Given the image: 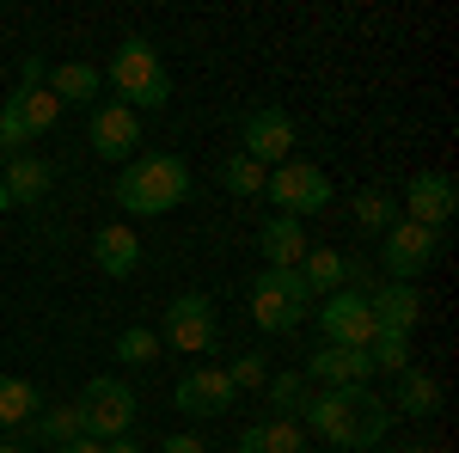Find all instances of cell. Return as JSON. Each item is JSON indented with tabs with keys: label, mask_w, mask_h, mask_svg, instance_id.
I'll return each instance as SVG.
<instances>
[{
	"label": "cell",
	"mask_w": 459,
	"mask_h": 453,
	"mask_svg": "<svg viewBox=\"0 0 459 453\" xmlns=\"http://www.w3.org/2000/svg\"><path fill=\"white\" fill-rule=\"evenodd\" d=\"M129 221H153V214H172L178 203H190V166L178 153H135L117 190H110Z\"/></svg>",
	"instance_id": "6da1fadb"
},
{
	"label": "cell",
	"mask_w": 459,
	"mask_h": 453,
	"mask_svg": "<svg viewBox=\"0 0 459 453\" xmlns=\"http://www.w3.org/2000/svg\"><path fill=\"white\" fill-rule=\"evenodd\" d=\"M110 86L123 92V105L135 110H166L172 105V74L160 62V49L147 43V37H129L117 56H110Z\"/></svg>",
	"instance_id": "7a4b0ae2"
},
{
	"label": "cell",
	"mask_w": 459,
	"mask_h": 453,
	"mask_svg": "<svg viewBox=\"0 0 459 453\" xmlns=\"http://www.w3.org/2000/svg\"><path fill=\"white\" fill-rule=\"evenodd\" d=\"M313 313V288L300 282V270H264V276L251 282V318H257V331H270V337H288V331H300Z\"/></svg>",
	"instance_id": "3957f363"
},
{
	"label": "cell",
	"mask_w": 459,
	"mask_h": 453,
	"mask_svg": "<svg viewBox=\"0 0 459 453\" xmlns=\"http://www.w3.org/2000/svg\"><path fill=\"white\" fill-rule=\"evenodd\" d=\"M80 435H92V441H123L129 429H135V392H129V380H117V374H99V380H86V392H80Z\"/></svg>",
	"instance_id": "277c9868"
},
{
	"label": "cell",
	"mask_w": 459,
	"mask_h": 453,
	"mask_svg": "<svg viewBox=\"0 0 459 453\" xmlns=\"http://www.w3.org/2000/svg\"><path fill=\"white\" fill-rule=\"evenodd\" d=\"M264 196L276 203V214H318L325 203H331V178H325V166H313V160H282V166H270V178H264Z\"/></svg>",
	"instance_id": "5b68a950"
},
{
	"label": "cell",
	"mask_w": 459,
	"mask_h": 453,
	"mask_svg": "<svg viewBox=\"0 0 459 453\" xmlns=\"http://www.w3.org/2000/svg\"><path fill=\"white\" fill-rule=\"evenodd\" d=\"M368 398V386H337V392H307V405H300V429L318 435V441H331V448L343 453L355 435V405Z\"/></svg>",
	"instance_id": "8992f818"
},
{
	"label": "cell",
	"mask_w": 459,
	"mask_h": 453,
	"mask_svg": "<svg viewBox=\"0 0 459 453\" xmlns=\"http://www.w3.org/2000/svg\"><path fill=\"white\" fill-rule=\"evenodd\" d=\"M441 257V233L435 227H417V221H392L380 233V264H386L392 282H417Z\"/></svg>",
	"instance_id": "52a82bcc"
},
{
	"label": "cell",
	"mask_w": 459,
	"mask_h": 453,
	"mask_svg": "<svg viewBox=\"0 0 459 453\" xmlns=\"http://www.w3.org/2000/svg\"><path fill=\"white\" fill-rule=\"evenodd\" d=\"M160 344L178 349V355H203L214 349V301L209 294H178L172 307H166V331H160Z\"/></svg>",
	"instance_id": "ba28073f"
},
{
	"label": "cell",
	"mask_w": 459,
	"mask_h": 453,
	"mask_svg": "<svg viewBox=\"0 0 459 453\" xmlns=\"http://www.w3.org/2000/svg\"><path fill=\"white\" fill-rule=\"evenodd\" d=\"M239 153H246V160H257L264 172H270V166H282V160H294V117H288V110H276V105L251 110L246 129H239Z\"/></svg>",
	"instance_id": "9c48e42d"
},
{
	"label": "cell",
	"mask_w": 459,
	"mask_h": 453,
	"mask_svg": "<svg viewBox=\"0 0 459 453\" xmlns=\"http://www.w3.org/2000/svg\"><path fill=\"white\" fill-rule=\"evenodd\" d=\"M459 209V190H454V178L447 172H417L411 184H404V214L398 221H417V227H447Z\"/></svg>",
	"instance_id": "30bf717a"
},
{
	"label": "cell",
	"mask_w": 459,
	"mask_h": 453,
	"mask_svg": "<svg viewBox=\"0 0 459 453\" xmlns=\"http://www.w3.org/2000/svg\"><path fill=\"white\" fill-rule=\"evenodd\" d=\"M135 147H142V117L123 105V99H110V105L92 110V153H99V160L129 166V160H135Z\"/></svg>",
	"instance_id": "8fae6325"
},
{
	"label": "cell",
	"mask_w": 459,
	"mask_h": 453,
	"mask_svg": "<svg viewBox=\"0 0 459 453\" xmlns=\"http://www.w3.org/2000/svg\"><path fill=\"white\" fill-rule=\"evenodd\" d=\"M307 380H318L325 392H337V386H368L374 380V362H368V349L318 344L313 355H307Z\"/></svg>",
	"instance_id": "7c38bea8"
},
{
	"label": "cell",
	"mask_w": 459,
	"mask_h": 453,
	"mask_svg": "<svg viewBox=\"0 0 459 453\" xmlns=\"http://www.w3.org/2000/svg\"><path fill=\"white\" fill-rule=\"evenodd\" d=\"M233 398H239V392L227 380V368H196V374H184V380L172 386V405L184 417H221Z\"/></svg>",
	"instance_id": "4fadbf2b"
},
{
	"label": "cell",
	"mask_w": 459,
	"mask_h": 453,
	"mask_svg": "<svg viewBox=\"0 0 459 453\" xmlns=\"http://www.w3.org/2000/svg\"><path fill=\"white\" fill-rule=\"evenodd\" d=\"M368 313H374V331L411 337V331L423 325V294H417L411 282H380V288H368Z\"/></svg>",
	"instance_id": "5bb4252c"
},
{
	"label": "cell",
	"mask_w": 459,
	"mask_h": 453,
	"mask_svg": "<svg viewBox=\"0 0 459 453\" xmlns=\"http://www.w3.org/2000/svg\"><path fill=\"white\" fill-rule=\"evenodd\" d=\"M318 318H325V337H331V344L368 349V337H374V313H368V294H331Z\"/></svg>",
	"instance_id": "9a60e30c"
},
{
	"label": "cell",
	"mask_w": 459,
	"mask_h": 453,
	"mask_svg": "<svg viewBox=\"0 0 459 453\" xmlns=\"http://www.w3.org/2000/svg\"><path fill=\"white\" fill-rule=\"evenodd\" d=\"M92 264L105 270V276H135L142 270V240H135V227L129 221H110V227H99L92 233Z\"/></svg>",
	"instance_id": "2e32d148"
},
{
	"label": "cell",
	"mask_w": 459,
	"mask_h": 453,
	"mask_svg": "<svg viewBox=\"0 0 459 453\" xmlns=\"http://www.w3.org/2000/svg\"><path fill=\"white\" fill-rule=\"evenodd\" d=\"M307 245H313V240H307V227H300L294 214H270L264 233H257V251H264L270 270H294V264L307 257Z\"/></svg>",
	"instance_id": "e0dca14e"
},
{
	"label": "cell",
	"mask_w": 459,
	"mask_h": 453,
	"mask_svg": "<svg viewBox=\"0 0 459 453\" xmlns=\"http://www.w3.org/2000/svg\"><path fill=\"white\" fill-rule=\"evenodd\" d=\"M0 184H6L13 209H37V203L49 196V184H56V172H49V160H37V153H19V160H6V172H0Z\"/></svg>",
	"instance_id": "ac0fdd59"
},
{
	"label": "cell",
	"mask_w": 459,
	"mask_h": 453,
	"mask_svg": "<svg viewBox=\"0 0 459 453\" xmlns=\"http://www.w3.org/2000/svg\"><path fill=\"white\" fill-rule=\"evenodd\" d=\"M6 110L19 117V129H25L31 141H37V135H49V129L62 123V99H56L49 86H19V92L6 99Z\"/></svg>",
	"instance_id": "d6986e66"
},
{
	"label": "cell",
	"mask_w": 459,
	"mask_h": 453,
	"mask_svg": "<svg viewBox=\"0 0 459 453\" xmlns=\"http://www.w3.org/2000/svg\"><path fill=\"white\" fill-rule=\"evenodd\" d=\"M239 453H307V429L294 417H276V423H251L239 435Z\"/></svg>",
	"instance_id": "ffe728a7"
},
{
	"label": "cell",
	"mask_w": 459,
	"mask_h": 453,
	"mask_svg": "<svg viewBox=\"0 0 459 453\" xmlns=\"http://www.w3.org/2000/svg\"><path fill=\"white\" fill-rule=\"evenodd\" d=\"M294 270H300V282L313 288V301H318V294H337V288H343V251H331V245H307V257H300Z\"/></svg>",
	"instance_id": "44dd1931"
},
{
	"label": "cell",
	"mask_w": 459,
	"mask_h": 453,
	"mask_svg": "<svg viewBox=\"0 0 459 453\" xmlns=\"http://www.w3.org/2000/svg\"><path fill=\"white\" fill-rule=\"evenodd\" d=\"M99 80L105 74L92 68V62H62V68H49V92L62 105H86V99H99Z\"/></svg>",
	"instance_id": "7402d4cb"
},
{
	"label": "cell",
	"mask_w": 459,
	"mask_h": 453,
	"mask_svg": "<svg viewBox=\"0 0 459 453\" xmlns=\"http://www.w3.org/2000/svg\"><path fill=\"white\" fill-rule=\"evenodd\" d=\"M398 411H404V417H435V411H441V380H435V374H417V368H404V374H398Z\"/></svg>",
	"instance_id": "603a6c76"
},
{
	"label": "cell",
	"mask_w": 459,
	"mask_h": 453,
	"mask_svg": "<svg viewBox=\"0 0 459 453\" xmlns=\"http://www.w3.org/2000/svg\"><path fill=\"white\" fill-rule=\"evenodd\" d=\"M43 411V392L31 380H13V374H0V429H25V423Z\"/></svg>",
	"instance_id": "cb8c5ba5"
},
{
	"label": "cell",
	"mask_w": 459,
	"mask_h": 453,
	"mask_svg": "<svg viewBox=\"0 0 459 453\" xmlns=\"http://www.w3.org/2000/svg\"><path fill=\"white\" fill-rule=\"evenodd\" d=\"M386 429H392V405L380 398V392H368V398L355 405V435H350V448H361V453H380L374 441H386Z\"/></svg>",
	"instance_id": "d4e9b609"
},
{
	"label": "cell",
	"mask_w": 459,
	"mask_h": 453,
	"mask_svg": "<svg viewBox=\"0 0 459 453\" xmlns=\"http://www.w3.org/2000/svg\"><path fill=\"white\" fill-rule=\"evenodd\" d=\"M25 429H31V441H43V448H62V441L80 435V411H74V405H43Z\"/></svg>",
	"instance_id": "484cf974"
},
{
	"label": "cell",
	"mask_w": 459,
	"mask_h": 453,
	"mask_svg": "<svg viewBox=\"0 0 459 453\" xmlns=\"http://www.w3.org/2000/svg\"><path fill=\"white\" fill-rule=\"evenodd\" d=\"M368 362H374V374H404V368H411V337L374 331V337H368Z\"/></svg>",
	"instance_id": "4316f807"
},
{
	"label": "cell",
	"mask_w": 459,
	"mask_h": 453,
	"mask_svg": "<svg viewBox=\"0 0 459 453\" xmlns=\"http://www.w3.org/2000/svg\"><path fill=\"white\" fill-rule=\"evenodd\" d=\"M264 166H257V160H246V153H227V160H221V184H227V190H233V196H264Z\"/></svg>",
	"instance_id": "83f0119b"
},
{
	"label": "cell",
	"mask_w": 459,
	"mask_h": 453,
	"mask_svg": "<svg viewBox=\"0 0 459 453\" xmlns=\"http://www.w3.org/2000/svg\"><path fill=\"white\" fill-rule=\"evenodd\" d=\"M307 392H313V386H307V374H270V380H264V398L276 405V417H300Z\"/></svg>",
	"instance_id": "f1b7e54d"
},
{
	"label": "cell",
	"mask_w": 459,
	"mask_h": 453,
	"mask_svg": "<svg viewBox=\"0 0 459 453\" xmlns=\"http://www.w3.org/2000/svg\"><path fill=\"white\" fill-rule=\"evenodd\" d=\"M355 221H361L368 233H386L392 221H398V203H392L386 190H374V184H368V190H355Z\"/></svg>",
	"instance_id": "f546056e"
},
{
	"label": "cell",
	"mask_w": 459,
	"mask_h": 453,
	"mask_svg": "<svg viewBox=\"0 0 459 453\" xmlns=\"http://www.w3.org/2000/svg\"><path fill=\"white\" fill-rule=\"evenodd\" d=\"M160 331H142V325H129L123 337H117V362L123 368H147V362H160Z\"/></svg>",
	"instance_id": "4dcf8cb0"
},
{
	"label": "cell",
	"mask_w": 459,
	"mask_h": 453,
	"mask_svg": "<svg viewBox=\"0 0 459 453\" xmlns=\"http://www.w3.org/2000/svg\"><path fill=\"white\" fill-rule=\"evenodd\" d=\"M227 380H233V392H264L270 368H264V355H239V362L227 368Z\"/></svg>",
	"instance_id": "1f68e13d"
},
{
	"label": "cell",
	"mask_w": 459,
	"mask_h": 453,
	"mask_svg": "<svg viewBox=\"0 0 459 453\" xmlns=\"http://www.w3.org/2000/svg\"><path fill=\"white\" fill-rule=\"evenodd\" d=\"M0 153H6V160H19V153H31V135L19 129V117H13L6 105H0Z\"/></svg>",
	"instance_id": "d6a6232c"
},
{
	"label": "cell",
	"mask_w": 459,
	"mask_h": 453,
	"mask_svg": "<svg viewBox=\"0 0 459 453\" xmlns=\"http://www.w3.org/2000/svg\"><path fill=\"white\" fill-rule=\"evenodd\" d=\"M19 86H49V62H43V56H25V62H19Z\"/></svg>",
	"instance_id": "836d02e7"
},
{
	"label": "cell",
	"mask_w": 459,
	"mask_h": 453,
	"mask_svg": "<svg viewBox=\"0 0 459 453\" xmlns=\"http://www.w3.org/2000/svg\"><path fill=\"white\" fill-rule=\"evenodd\" d=\"M160 453H209V448H203V435H166Z\"/></svg>",
	"instance_id": "e575fe53"
},
{
	"label": "cell",
	"mask_w": 459,
	"mask_h": 453,
	"mask_svg": "<svg viewBox=\"0 0 459 453\" xmlns=\"http://www.w3.org/2000/svg\"><path fill=\"white\" fill-rule=\"evenodd\" d=\"M56 453H105V441H92V435H74V441H62Z\"/></svg>",
	"instance_id": "d590c367"
},
{
	"label": "cell",
	"mask_w": 459,
	"mask_h": 453,
	"mask_svg": "<svg viewBox=\"0 0 459 453\" xmlns=\"http://www.w3.org/2000/svg\"><path fill=\"white\" fill-rule=\"evenodd\" d=\"M105 453H142V441H129V435H123V441H105Z\"/></svg>",
	"instance_id": "8d00e7d4"
},
{
	"label": "cell",
	"mask_w": 459,
	"mask_h": 453,
	"mask_svg": "<svg viewBox=\"0 0 459 453\" xmlns=\"http://www.w3.org/2000/svg\"><path fill=\"white\" fill-rule=\"evenodd\" d=\"M6 209H13V196H6V184H0V214H6Z\"/></svg>",
	"instance_id": "74e56055"
},
{
	"label": "cell",
	"mask_w": 459,
	"mask_h": 453,
	"mask_svg": "<svg viewBox=\"0 0 459 453\" xmlns=\"http://www.w3.org/2000/svg\"><path fill=\"white\" fill-rule=\"evenodd\" d=\"M0 453H25V448H19V441H0Z\"/></svg>",
	"instance_id": "f35d334b"
},
{
	"label": "cell",
	"mask_w": 459,
	"mask_h": 453,
	"mask_svg": "<svg viewBox=\"0 0 459 453\" xmlns=\"http://www.w3.org/2000/svg\"><path fill=\"white\" fill-rule=\"evenodd\" d=\"M386 453H423V448H386Z\"/></svg>",
	"instance_id": "ab89813d"
},
{
	"label": "cell",
	"mask_w": 459,
	"mask_h": 453,
	"mask_svg": "<svg viewBox=\"0 0 459 453\" xmlns=\"http://www.w3.org/2000/svg\"><path fill=\"white\" fill-rule=\"evenodd\" d=\"M343 453H361V448H343Z\"/></svg>",
	"instance_id": "60d3db41"
},
{
	"label": "cell",
	"mask_w": 459,
	"mask_h": 453,
	"mask_svg": "<svg viewBox=\"0 0 459 453\" xmlns=\"http://www.w3.org/2000/svg\"><path fill=\"white\" fill-rule=\"evenodd\" d=\"M441 453H447V448H441Z\"/></svg>",
	"instance_id": "b9f144b4"
}]
</instances>
